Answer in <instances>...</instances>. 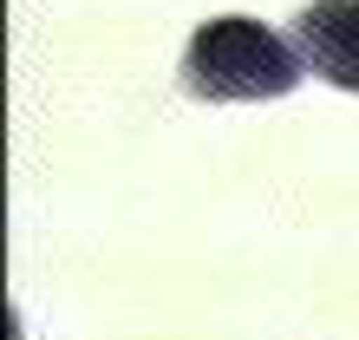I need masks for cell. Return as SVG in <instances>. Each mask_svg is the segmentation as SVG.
Wrapping results in <instances>:
<instances>
[{
  "label": "cell",
  "mask_w": 359,
  "mask_h": 340,
  "mask_svg": "<svg viewBox=\"0 0 359 340\" xmlns=\"http://www.w3.org/2000/svg\"><path fill=\"white\" fill-rule=\"evenodd\" d=\"M307 72L301 46H287L281 33H268L262 20L248 13H222V20H203L196 39L183 53V85L189 98H209V105H229V98H281L294 92Z\"/></svg>",
  "instance_id": "1"
},
{
  "label": "cell",
  "mask_w": 359,
  "mask_h": 340,
  "mask_svg": "<svg viewBox=\"0 0 359 340\" xmlns=\"http://www.w3.org/2000/svg\"><path fill=\"white\" fill-rule=\"evenodd\" d=\"M294 46L307 72H320L340 92H359V0H313L294 20Z\"/></svg>",
  "instance_id": "2"
}]
</instances>
